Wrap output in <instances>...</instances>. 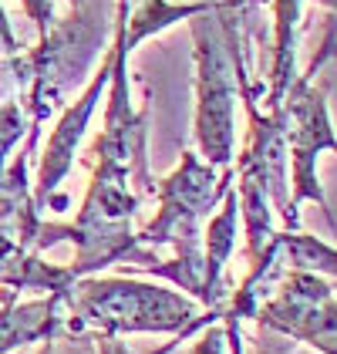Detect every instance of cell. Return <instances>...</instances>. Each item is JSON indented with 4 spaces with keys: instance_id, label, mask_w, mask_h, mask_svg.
Listing matches in <instances>:
<instances>
[{
    "instance_id": "cell-4",
    "label": "cell",
    "mask_w": 337,
    "mask_h": 354,
    "mask_svg": "<svg viewBox=\"0 0 337 354\" xmlns=\"http://www.w3.org/2000/svg\"><path fill=\"white\" fill-rule=\"evenodd\" d=\"M21 109L17 105H3L0 109V172H3V156H7V149L21 138Z\"/></svg>"
},
{
    "instance_id": "cell-1",
    "label": "cell",
    "mask_w": 337,
    "mask_h": 354,
    "mask_svg": "<svg viewBox=\"0 0 337 354\" xmlns=\"http://www.w3.org/2000/svg\"><path fill=\"white\" fill-rule=\"evenodd\" d=\"M64 304L71 307L68 334H102L115 337L125 330H186L196 321V304L186 297L132 283V280H75L64 290Z\"/></svg>"
},
{
    "instance_id": "cell-5",
    "label": "cell",
    "mask_w": 337,
    "mask_h": 354,
    "mask_svg": "<svg viewBox=\"0 0 337 354\" xmlns=\"http://www.w3.org/2000/svg\"><path fill=\"white\" fill-rule=\"evenodd\" d=\"M220 344H223L220 330H209V334H206V337H202V341L196 344V354H220V351H223Z\"/></svg>"
},
{
    "instance_id": "cell-9",
    "label": "cell",
    "mask_w": 337,
    "mask_h": 354,
    "mask_svg": "<svg viewBox=\"0 0 337 354\" xmlns=\"http://www.w3.org/2000/svg\"><path fill=\"white\" fill-rule=\"evenodd\" d=\"M41 354H57V351H55V348H51V344H48V348H44V351H41Z\"/></svg>"
},
{
    "instance_id": "cell-2",
    "label": "cell",
    "mask_w": 337,
    "mask_h": 354,
    "mask_svg": "<svg viewBox=\"0 0 337 354\" xmlns=\"http://www.w3.org/2000/svg\"><path fill=\"white\" fill-rule=\"evenodd\" d=\"M253 314L260 324L290 337H304L314 348L320 344L324 354H334V297L331 287L317 280V273L293 270L280 294L270 304H260Z\"/></svg>"
},
{
    "instance_id": "cell-7",
    "label": "cell",
    "mask_w": 337,
    "mask_h": 354,
    "mask_svg": "<svg viewBox=\"0 0 337 354\" xmlns=\"http://www.w3.org/2000/svg\"><path fill=\"white\" fill-rule=\"evenodd\" d=\"M28 3V10L37 17V24H44V17H48V7H44V0H24Z\"/></svg>"
},
{
    "instance_id": "cell-3",
    "label": "cell",
    "mask_w": 337,
    "mask_h": 354,
    "mask_svg": "<svg viewBox=\"0 0 337 354\" xmlns=\"http://www.w3.org/2000/svg\"><path fill=\"white\" fill-rule=\"evenodd\" d=\"M202 57V109H199V145L206 159L216 165L229 162L233 152V105H229V88H226L223 61L213 44L199 48Z\"/></svg>"
},
{
    "instance_id": "cell-8",
    "label": "cell",
    "mask_w": 337,
    "mask_h": 354,
    "mask_svg": "<svg viewBox=\"0 0 337 354\" xmlns=\"http://www.w3.org/2000/svg\"><path fill=\"white\" fill-rule=\"evenodd\" d=\"M0 41H3L7 48L14 44V41H10V30H7V21H3V14H0Z\"/></svg>"
},
{
    "instance_id": "cell-6",
    "label": "cell",
    "mask_w": 337,
    "mask_h": 354,
    "mask_svg": "<svg viewBox=\"0 0 337 354\" xmlns=\"http://www.w3.org/2000/svg\"><path fill=\"white\" fill-rule=\"evenodd\" d=\"M168 348H172V344H168ZM168 348H162V351H155V354H166ZM98 354H132V351H128L125 344H118L115 337H102V344H98Z\"/></svg>"
}]
</instances>
